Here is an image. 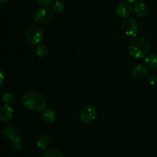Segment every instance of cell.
<instances>
[{
  "instance_id": "obj_13",
  "label": "cell",
  "mask_w": 157,
  "mask_h": 157,
  "mask_svg": "<svg viewBox=\"0 0 157 157\" xmlns=\"http://www.w3.org/2000/svg\"><path fill=\"white\" fill-rule=\"evenodd\" d=\"M17 133L16 128H15V126H13L12 124H9V125H6V127H4V128L2 130V134L3 135V136L7 139H9L10 140L11 139H12L13 137H15Z\"/></svg>"
},
{
  "instance_id": "obj_6",
  "label": "cell",
  "mask_w": 157,
  "mask_h": 157,
  "mask_svg": "<svg viewBox=\"0 0 157 157\" xmlns=\"http://www.w3.org/2000/svg\"><path fill=\"white\" fill-rule=\"evenodd\" d=\"M54 12L52 9H48V8H41L35 12V15H34V19L37 22L39 23H47L52 21L53 18Z\"/></svg>"
},
{
  "instance_id": "obj_4",
  "label": "cell",
  "mask_w": 157,
  "mask_h": 157,
  "mask_svg": "<svg viewBox=\"0 0 157 157\" xmlns=\"http://www.w3.org/2000/svg\"><path fill=\"white\" fill-rule=\"evenodd\" d=\"M121 29L124 33L129 37L134 38L139 34V25L133 18H125L121 24Z\"/></svg>"
},
{
  "instance_id": "obj_18",
  "label": "cell",
  "mask_w": 157,
  "mask_h": 157,
  "mask_svg": "<svg viewBox=\"0 0 157 157\" xmlns=\"http://www.w3.org/2000/svg\"><path fill=\"white\" fill-rule=\"evenodd\" d=\"M35 53L39 58H45L48 55V48L44 44H39L35 48Z\"/></svg>"
},
{
  "instance_id": "obj_9",
  "label": "cell",
  "mask_w": 157,
  "mask_h": 157,
  "mask_svg": "<svg viewBox=\"0 0 157 157\" xmlns=\"http://www.w3.org/2000/svg\"><path fill=\"white\" fill-rule=\"evenodd\" d=\"M41 118L43 122L47 124H52L56 120V113L53 109L50 107H45L41 110Z\"/></svg>"
},
{
  "instance_id": "obj_22",
  "label": "cell",
  "mask_w": 157,
  "mask_h": 157,
  "mask_svg": "<svg viewBox=\"0 0 157 157\" xmlns=\"http://www.w3.org/2000/svg\"><path fill=\"white\" fill-rule=\"evenodd\" d=\"M5 78H6V75H5L4 71L0 69V86L2 85V84L4 83Z\"/></svg>"
},
{
  "instance_id": "obj_8",
  "label": "cell",
  "mask_w": 157,
  "mask_h": 157,
  "mask_svg": "<svg viewBox=\"0 0 157 157\" xmlns=\"http://www.w3.org/2000/svg\"><path fill=\"white\" fill-rule=\"evenodd\" d=\"M131 75L136 79H144L148 76V67L143 64H137L132 68Z\"/></svg>"
},
{
  "instance_id": "obj_19",
  "label": "cell",
  "mask_w": 157,
  "mask_h": 157,
  "mask_svg": "<svg viewBox=\"0 0 157 157\" xmlns=\"http://www.w3.org/2000/svg\"><path fill=\"white\" fill-rule=\"evenodd\" d=\"M2 101L5 104H11L15 101V96L10 92H6L2 97Z\"/></svg>"
},
{
  "instance_id": "obj_14",
  "label": "cell",
  "mask_w": 157,
  "mask_h": 157,
  "mask_svg": "<svg viewBox=\"0 0 157 157\" xmlns=\"http://www.w3.org/2000/svg\"><path fill=\"white\" fill-rule=\"evenodd\" d=\"M144 64L150 69H157V55L154 54L147 55L144 58Z\"/></svg>"
},
{
  "instance_id": "obj_11",
  "label": "cell",
  "mask_w": 157,
  "mask_h": 157,
  "mask_svg": "<svg viewBox=\"0 0 157 157\" xmlns=\"http://www.w3.org/2000/svg\"><path fill=\"white\" fill-rule=\"evenodd\" d=\"M135 14L139 17H144L148 14L149 7L144 2H138L133 7Z\"/></svg>"
},
{
  "instance_id": "obj_21",
  "label": "cell",
  "mask_w": 157,
  "mask_h": 157,
  "mask_svg": "<svg viewBox=\"0 0 157 157\" xmlns=\"http://www.w3.org/2000/svg\"><path fill=\"white\" fill-rule=\"evenodd\" d=\"M53 1L54 0H37L38 4L43 7H47V6H50L51 4H52Z\"/></svg>"
},
{
  "instance_id": "obj_15",
  "label": "cell",
  "mask_w": 157,
  "mask_h": 157,
  "mask_svg": "<svg viewBox=\"0 0 157 157\" xmlns=\"http://www.w3.org/2000/svg\"><path fill=\"white\" fill-rule=\"evenodd\" d=\"M65 3L61 0H56L52 4V9L55 13H62L65 9Z\"/></svg>"
},
{
  "instance_id": "obj_20",
  "label": "cell",
  "mask_w": 157,
  "mask_h": 157,
  "mask_svg": "<svg viewBox=\"0 0 157 157\" xmlns=\"http://www.w3.org/2000/svg\"><path fill=\"white\" fill-rule=\"evenodd\" d=\"M147 81L151 85H154L155 84H156L157 82V77L155 75H150L147 76Z\"/></svg>"
},
{
  "instance_id": "obj_16",
  "label": "cell",
  "mask_w": 157,
  "mask_h": 157,
  "mask_svg": "<svg viewBox=\"0 0 157 157\" xmlns=\"http://www.w3.org/2000/svg\"><path fill=\"white\" fill-rule=\"evenodd\" d=\"M9 145L10 147L14 150H20L22 148V140L21 139V137H19L18 136H15V137H13L12 139L10 140V142H9Z\"/></svg>"
},
{
  "instance_id": "obj_17",
  "label": "cell",
  "mask_w": 157,
  "mask_h": 157,
  "mask_svg": "<svg viewBox=\"0 0 157 157\" xmlns=\"http://www.w3.org/2000/svg\"><path fill=\"white\" fill-rule=\"evenodd\" d=\"M44 157H64L62 152L57 148H50L46 150Z\"/></svg>"
},
{
  "instance_id": "obj_10",
  "label": "cell",
  "mask_w": 157,
  "mask_h": 157,
  "mask_svg": "<svg viewBox=\"0 0 157 157\" xmlns=\"http://www.w3.org/2000/svg\"><path fill=\"white\" fill-rule=\"evenodd\" d=\"M14 110L9 104H5L0 107V121L2 122H7L12 118Z\"/></svg>"
},
{
  "instance_id": "obj_24",
  "label": "cell",
  "mask_w": 157,
  "mask_h": 157,
  "mask_svg": "<svg viewBox=\"0 0 157 157\" xmlns=\"http://www.w3.org/2000/svg\"><path fill=\"white\" fill-rule=\"evenodd\" d=\"M8 1H9V0H0V4H5V3L7 2Z\"/></svg>"
},
{
  "instance_id": "obj_23",
  "label": "cell",
  "mask_w": 157,
  "mask_h": 157,
  "mask_svg": "<svg viewBox=\"0 0 157 157\" xmlns=\"http://www.w3.org/2000/svg\"><path fill=\"white\" fill-rule=\"evenodd\" d=\"M129 3H136L140 1V0H127Z\"/></svg>"
},
{
  "instance_id": "obj_5",
  "label": "cell",
  "mask_w": 157,
  "mask_h": 157,
  "mask_svg": "<svg viewBox=\"0 0 157 157\" xmlns=\"http://www.w3.org/2000/svg\"><path fill=\"white\" fill-rule=\"evenodd\" d=\"M98 117V110L91 104L86 105L81 109L80 113V118L84 124H90L96 120Z\"/></svg>"
},
{
  "instance_id": "obj_7",
  "label": "cell",
  "mask_w": 157,
  "mask_h": 157,
  "mask_svg": "<svg viewBox=\"0 0 157 157\" xmlns=\"http://www.w3.org/2000/svg\"><path fill=\"white\" fill-rule=\"evenodd\" d=\"M133 8L128 2H122L117 6L115 12L117 17L121 18H127L131 15Z\"/></svg>"
},
{
  "instance_id": "obj_2",
  "label": "cell",
  "mask_w": 157,
  "mask_h": 157,
  "mask_svg": "<svg viewBox=\"0 0 157 157\" xmlns=\"http://www.w3.org/2000/svg\"><path fill=\"white\" fill-rule=\"evenodd\" d=\"M150 44L144 38H137L130 41L127 47L130 56L135 58H144L148 54Z\"/></svg>"
},
{
  "instance_id": "obj_12",
  "label": "cell",
  "mask_w": 157,
  "mask_h": 157,
  "mask_svg": "<svg viewBox=\"0 0 157 157\" xmlns=\"http://www.w3.org/2000/svg\"><path fill=\"white\" fill-rule=\"evenodd\" d=\"M52 143V140L49 137L48 135L46 134H42L41 136H39V137L37 140V146L39 149H41V150H44L48 149V147H49V145Z\"/></svg>"
},
{
  "instance_id": "obj_1",
  "label": "cell",
  "mask_w": 157,
  "mask_h": 157,
  "mask_svg": "<svg viewBox=\"0 0 157 157\" xmlns=\"http://www.w3.org/2000/svg\"><path fill=\"white\" fill-rule=\"evenodd\" d=\"M21 104L29 110L39 112L46 107V99L41 93L38 91H28L21 98Z\"/></svg>"
},
{
  "instance_id": "obj_3",
  "label": "cell",
  "mask_w": 157,
  "mask_h": 157,
  "mask_svg": "<svg viewBox=\"0 0 157 157\" xmlns=\"http://www.w3.org/2000/svg\"><path fill=\"white\" fill-rule=\"evenodd\" d=\"M25 38L31 44H38L44 39V32L39 27L31 25L25 30Z\"/></svg>"
}]
</instances>
